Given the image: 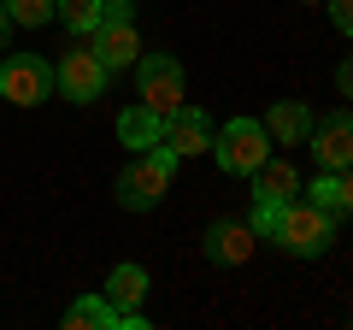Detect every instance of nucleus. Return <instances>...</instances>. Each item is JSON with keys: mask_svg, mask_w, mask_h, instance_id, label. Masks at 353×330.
Listing matches in <instances>:
<instances>
[{"mask_svg": "<svg viewBox=\"0 0 353 330\" xmlns=\"http://www.w3.org/2000/svg\"><path fill=\"white\" fill-rule=\"evenodd\" d=\"M53 6H59V0H6L12 24H24V30H41V24H53Z\"/></svg>", "mask_w": 353, "mask_h": 330, "instance_id": "f3484780", "label": "nucleus"}, {"mask_svg": "<svg viewBox=\"0 0 353 330\" xmlns=\"http://www.w3.org/2000/svg\"><path fill=\"white\" fill-rule=\"evenodd\" d=\"M106 301L118 307L124 330H141V324H148V318H141V301H148V271H141L136 260H124V266L106 278Z\"/></svg>", "mask_w": 353, "mask_h": 330, "instance_id": "9b49d317", "label": "nucleus"}, {"mask_svg": "<svg viewBox=\"0 0 353 330\" xmlns=\"http://www.w3.org/2000/svg\"><path fill=\"white\" fill-rule=\"evenodd\" d=\"M271 130H265V118H230V124H218V136H212V159L224 165L230 177H253L265 159H271Z\"/></svg>", "mask_w": 353, "mask_h": 330, "instance_id": "7ed1b4c3", "label": "nucleus"}, {"mask_svg": "<svg viewBox=\"0 0 353 330\" xmlns=\"http://www.w3.org/2000/svg\"><path fill=\"white\" fill-rule=\"evenodd\" d=\"M306 6H324V0H306Z\"/></svg>", "mask_w": 353, "mask_h": 330, "instance_id": "4be33fe9", "label": "nucleus"}, {"mask_svg": "<svg viewBox=\"0 0 353 330\" xmlns=\"http://www.w3.org/2000/svg\"><path fill=\"white\" fill-rule=\"evenodd\" d=\"M88 48H94V59H101L106 71H130V65L141 59V36H136V24H130V18H101Z\"/></svg>", "mask_w": 353, "mask_h": 330, "instance_id": "1a4fd4ad", "label": "nucleus"}, {"mask_svg": "<svg viewBox=\"0 0 353 330\" xmlns=\"http://www.w3.org/2000/svg\"><path fill=\"white\" fill-rule=\"evenodd\" d=\"M165 136V118L159 113H148V106H124V113H118V142H124V148H136V153H148L153 142Z\"/></svg>", "mask_w": 353, "mask_h": 330, "instance_id": "4468645a", "label": "nucleus"}, {"mask_svg": "<svg viewBox=\"0 0 353 330\" xmlns=\"http://www.w3.org/2000/svg\"><path fill=\"white\" fill-rule=\"evenodd\" d=\"M336 89H341V101H353V53L336 65Z\"/></svg>", "mask_w": 353, "mask_h": 330, "instance_id": "aec40b11", "label": "nucleus"}, {"mask_svg": "<svg viewBox=\"0 0 353 330\" xmlns=\"http://www.w3.org/2000/svg\"><path fill=\"white\" fill-rule=\"evenodd\" d=\"M271 242H277L283 254H301V260H318V254H330V242H336V213L330 206H318V201H283V213H277V224H271Z\"/></svg>", "mask_w": 353, "mask_h": 330, "instance_id": "f257e3e1", "label": "nucleus"}, {"mask_svg": "<svg viewBox=\"0 0 353 330\" xmlns=\"http://www.w3.org/2000/svg\"><path fill=\"white\" fill-rule=\"evenodd\" d=\"M212 136H218V124L206 118V106H189V101H183L171 118H165V136H159V142L176 153V159H189V153H206V148H212Z\"/></svg>", "mask_w": 353, "mask_h": 330, "instance_id": "6e6552de", "label": "nucleus"}, {"mask_svg": "<svg viewBox=\"0 0 353 330\" xmlns=\"http://www.w3.org/2000/svg\"><path fill=\"white\" fill-rule=\"evenodd\" d=\"M124 318H118V307L106 301V295H77L71 307H65V330H118Z\"/></svg>", "mask_w": 353, "mask_h": 330, "instance_id": "2eb2a0df", "label": "nucleus"}, {"mask_svg": "<svg viewBox=\"0 0 353 330\" xmlns=\"http://www.w3.org/2000/svg\"><path fill=\"white\" fill-rule=\"evenodd\" d=\"M0 95L12 106H41L59 95V77L41 53H12V59H0Z\"/></svg>", "mask_w": 353, "mask_h": 330, "instance_id": "39448f33", "label": "nucleus"}, {"mask_svg": "<svg viewBox=\"0 0 353 330\" xmlns=\"http://www.w3.org/2000/svg\"><path fill=\"white\" fill-rule=\"evenodd\" d=\"M6 36H12V12H6V0H0V48H6Z\"/></svg>", "mask_w": 353, "mask_h": 330, "instance_id": "412c9836", "label": "nucleus"}, {"mask_svg": "<svg viewBox=\"0 0 353 330\" xmlns=\"http://www.w3.org/2000/svg\"><path fill=\"white\" fill-rule=\"evenodd\" d=\"M306 148H312V159L324 165V171H347L353 165V113L341 106V113H330V118H312Z\"/></svg>", "mask_w": 353, "mask_h": 330, "instance_id": "0eeeda50", "label": "nucleus"}, {"mask_svg": "<svg viewBox=\"0 0 353 330\" xmlns=\"http://www.w3.org/2000/svg\"><path fill=\"white\" fill-rule=\"evenodd\" d=\"M171 171H176V153L165 148V142H153L148 153H136V159L118 171V201H124L130 213H153V206L165 201V189H171Z\"/></svg>", "mask_w": 353, "mask_h": 330, "instance_id": "f03ea898", "label": "nucleus"}, {"mask_svg": "<svg viewBox=\"0 0 353 330\" xmlns=\"http://www.w3.org/2000/svg\"><path fill=\"white\" fill-rule=\"evenodd\" d=\"M265 130H271L277 148H306V136H312V106L306 101H277L265 113Z\"/></svg>", "mask_w": 353, "mask_h": 330, "instance_id": "f8f14e48", "label": "nucleus"}, {"mask_svg": "<svg viewBox=\"0 0 353 330\" xmlns=\"http://www.w3.org/2000/svg\"><path fill=\"white\" fill-rule=\"evenodd\" d=\"M301 189H306V183L294 177V165H289V159H277V153H271V159L253 171V201H294Z\"/></svg>", "mask_w": 353, "mask_h": 330, "instance_id": "ddd939ff", "label": "nucleus"}, {"mask_svg": "<svg viewBox=\"0 0 353 330\" xmlns=\"http://www.w3.org/2000/svg\"><path fill=\"white\" fill-rule=\"evenodd\" d=\"M253 242H259V236H253L248 218H218V224L201 236V254L212 260V266H248Z\"/></svg>", "mask_w": 353, "mask_h": 330, "instance_id": "9d476101", "label": "nucleus"}, {"mask_svg": "<svg viewBox=\"0 0 353 330\" xmlns=\"http://www.w3.org/2000/svg\"><path fill=\"white\" fill-rule=\"evenodd\" d=\"M53 12L65 18V30H77V36H94V24L106 18V0H59Z\"/></svg>", "mask_w": 353, "mask_h": 330, "instance_id": "dca6fc26", "label": "nucleus"}, {"mask_svg": "<svg viewBox=\"0 0 353 330\" xmlns=\"http://www.w3.org/2000/svg\"><path fill=\"white\" fill-rule=\"evenodd\" d=\"M136 95H141L148 113L171 118L176 106L189 101V95H183V59H176V53H141L136 59Z\"/></svg>", "mask_w": 353, "mask_h": 330, "instance_id": "20e7f679", "label": "nucleus"}, {"mask_svg": "<svg viewBox=\"0 0 353 330\" xmlns=\"http://www.w3.org/2000/svg\"><path fill=\"white\" fill-rule=\"evenodd\" d=\"M336 218H353V165L336 171Z\"/></svg>", "mask_w": 353, "mask_h": 330, "instance_id": "a211bd4d", "label": "nucleus"}, {"mask_svg": "<svg viewBox=\"0 0 353 330\" xmlns=\"http://www.w3.org/2000/svg\"><path fill=\"white\" fill-rule=\"evenodd\" d=\"M330 6V24L341 30V36H353V0H324Z\"/></svg>", "mask_w": 353, "mask_h": 330, "instance_id": "6ab92c4d", "label": "nucleus"}, {"mask_svg": "<svg viewBox=\"0 0 353 330\" xmlns=\"http://www.w3.org/2000/svg\"><path fill=\"white\" fill-rule=\"evenodd\" d=\"M53 77H59V95H65V101H77V106L101 101L106 83H112V71L94 59V48H71L59 65H53Z\"/></svg>", "mask_w": 353, "mask_h": 330, "instance_id": "423d86ee", "label": "nucleus"}]
</instances>
